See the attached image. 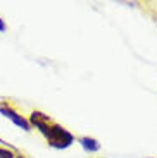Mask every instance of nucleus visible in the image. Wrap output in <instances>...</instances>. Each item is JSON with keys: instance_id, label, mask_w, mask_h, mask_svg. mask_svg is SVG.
Masks as SVG:
<instances>
[{"instance_id": "5", "label": "nucleus", "mask_w": 157, "mask_h": 158, "mask_svg": "<svg viewBox=\"0 0 157 158\" xmlns=\"http://www.w3.org/2000/svg\"><path fill=\"white\" fill-rule=\"evenodd\" d=\"M5 29H7V26H5V23H4V21L0 19V33H2V31H5Z\"/></svg>"}, {"instance_id": "3", "label": "nucleus", "mask_w": 157, "mask_h": 158, "mask_svg": "<svg viewBox=\"0 0 157 158\" xmlns=\"http://www.w3.org/2000/svg\"><path fill=\"white\" fill-rule=\"evenodd\" d=\"M79 143H81V146L85 148L87 151H90V153H95V151L100 150L98 141H97V139H93V138H81V139H79Z\"/></svg>"}, {"instance_id": "6", "label": "nucleus", "mask_w": 157, "mask_h": 158, "mask_svg": "<svg viewBox=\"0 0 157 158\" xmlns=\"http://www.w3.org/2000/svg\"><path fill=\"white\" fill-rule=\"evenodd\" d=\"M16 158H24V156H23V155H16Z\"/></svg>"}, {"instance_id": "2", "label": "nucleus", "mask_w": 157, "mask_h": 158, "mask_svg": "<svg viewBox=\"0 0 157 158\" xmlns=\"http://www.w3.org/2000/svg\"><path fill=\"white\" fill-rule=\"evenodd\" d=\"M0 114L4 115V117L11 118L12 122L16 124L17 127H21V129H24V131H29V129H31V124L28 122L23 115L17 114V112L14 110V108H12L9 103H2V105H0Z\"/></svg>"}, {"instance_id": "4", "label": "nucleus", "mask_w": 157, "mask_h": 158, "mask_svg": "<svg viewBox=\"0 0 157 158\" xmlns=\"http://www.w3.org/2000/svg\"><path fill=\"white\" fill-rule=\"evenodd\" d=\"M0 158H16V155L12 153L11 150H7V148L0 146Z\"/></svg>"}, {"instance_id": "1", "label": "nucleus", "mask_w": 157, "mask_h": 158, "mask_svg": "<svg viewBox=\"0 0 157 158\" xmlns=\"http://www.w3.org/2000/svg\"><path fill=\"white\" fill-rule=\"evenodd\" d=\"M45 138H47L48 144L54 148H67L74 141V138H73V134H71L69 131H66L64 127L57 126V124H50L48 126Z\"/></svg>"}]
</instances>
